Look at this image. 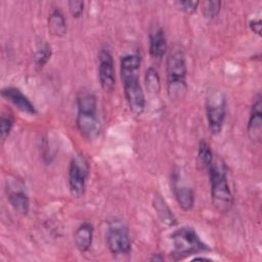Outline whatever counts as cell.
<instances>
[{"label":"cell","instance_id":"cell-14","mask_svg":"<svg viewBox=\"0 0 262 262\" xmlns=\"http://www.w3.org/2000/svg\"><path fill=\"white\" fill-rule=\"evenodd\" d=\"M93 225L89 222H84L76 229L74 233V244L79 252H87L92 245L93 241Z\"/></svg>","mask_w":262,"mask_h":262},{"label":"cell","instance_id":"cell-26","mask_svg":"<svg viewBox=\"0 0 262 262\" xmlns=\"http://www.w3.org/2000/svg\"><path fill=\"white\" fill-rule=\"evenodd\" d=\"M149 260H150V261H163V260H164V257H163L161 254L157 253V254H154V255L149 258Z\"/></svg>","mask_w":262,"mask_h":262},{"label":"cell","instance_id":"cell-15","mask_svg":"<svg viewBox=\"0 0 262 262\" xmlns=\"http://www.w3.org/2000/svg\"><path fill=\"white\" fill-rule=\"evenodd\" d=\"M167 52V40L162 28L149 33V54L152 58L161 59Z\"/></svg>","mask_w":262,"mask_h":262},{"label":"cell","instance_id":"cell-6","mask_svg":"<svg viewBox=\"0 0 262 262\" xmlns=\"http://www.w3.org/2000/svg\"><path fill=\"white\" fill-rule=\"evenodd\" d=\"M205 108L210 132L214 135L220 133L223 129L227 111L225 93L221 89H210L206 95Z\"/></svg>","mask_w":262,"mask_h":262},{"label":"cell","instance_id":"cell-1","mask_svg":"<svg viewBox=\"0 0 262 262\" xmlns=\"http://www.w3.org/2000/svg\"><path fill=\"white\" fill-rule=\"evenodd\" d=\"M140 63L141 57L136 53L122 56L120 62L121 80L125 98L130 111L135 116H140L145 107V96L138 77Z\"/></svg>","mask_w":262,"mask_h":262},{"label":"cell","instance_id":"cell-12","mask_svg":"<svg viewBox=\"0 0 262 262\" xmlns=\"http://www.w3.org/2000/svg\"><path fill=\"white\" fill-rule=\"evenodd\" d=\"M171 187L179 207L183 211L191 210L194 205V193L189 186L180 181V176L177 172H173Z\"/></svg>","mask_w":262,"mask_h":262},{"label":"cell","instance_id":"cell-17","mask_svg":"<svg viewBox=\"0 0 262 262\" xmlns=\"http://www.w3.org/2000/svg\"><path fill=\"white\" fill-rule=\"evenodd\" d=\"M48 32L54 37H62L67 34V23L59 9H54L48 17Z\"/></svg>","mask_w":262,"mask_h":262},{"label":"cell","instance_id":"cell-9","mask_svg":"<svg viewBox=\"0 0 262 262\" xmlns=\"http://www.w3.org/2000/svg\"><path fill=\"white\" fill-rule=\"evenodd\" d=\"M5 193L13 210L20 216H27L30 211V199L25 183L14 176H7Z\"/></svg>","mask_w":262,"mask_h":262},{"label":"cell","instance_id":"cell-7","mask_svg":"<svg viewBox=\"0 0 262 262\" xmlns=\"http://www.w3.org/2000/svg\"><path fill=\"white\" fill-rule=\"evenodd\" d=\"M89 175V164L87 159L79 154L70 162L69 166V189L74 198H80L84 194Z\"/></svg>","mask_w":262,"mask_h":262},{"label":"cell","instance_id":"cell-16","mask_svg":"<svg viewBox=\"0 0 262 262\" xmlns=\"http://www.w3.org/2000/svg\"><path fill=\"white\" fill-rule=\"evenodd\" d=\"M152 206L163 224H165L166 226H174L175 224H177V219L175 215L171 211L166 201L162 198V195L157 194L154 196Z\"/></svg>","mask_w":262,"mask_h":262},{"label":"cell","instance_id":"cell-3","mask_svg":"<svg viewBox=\"0 0 262 262\" xmlns=\"http://www.w3.org/2000/svg\"><path fill=\"white\" fill-rule=\"evenodd\" d=\"M207 171L210 178L212 205L218 212L227 213L233 205V196L223 161L220 158L214 157Z\"/></svg>","mask_w":262,"mask_h":262},{"label":"cell","instance_id":"cell-19","mask_svg":"<svg viewBox=\"0 0 262 262\" xmlns=\"http://www.w3.org/2000/svg\"><path fill=\"white\" fill-rule=\"evenodd\" d=\"M144 80H145L146 89L148 90L149 93L156 94V93L160 92L161 80H160V76H159L157 70H155L154 68H148L145 72Z\"/></svg>","mask_w":262,"mask_h":262},{"label":"cell","instance_id":"cell-13","mask_svg":"<svg viewBox=\"0 0 262 262\" xmlns=\"http://www.w3.org/2000/svg\"><path fill=\"white\" fill-rule=\"evenodd\" d=\"M1 95L4 99L12 103L18 111L30 116L37 115V110L34 103L18 89L15 87H4L1 90Z\"/></svg>","mask_w":262,"mask_h":262},{"label":"cell","instance_id":"cell-2","mask_svg":"<svg viewBox=\"0 0 262 262\" xmlns=\"http://www.w3.org/2000/svg\"><path fill=\"white\" fill-rule=\"evenodd\" d=\"M97 106V98L91 91L81 90L77 94L76 125L80 134L88 140L96 139L101 132Z\"/></svg>","mask_w":262,"mask_h":262},{"label":"cell","instance_id":"cell-18","mask_svg":"<svg viewBox=\"0 0 262 262\" xmlns=\"http://www.w3.org/2000/svg\"><path fill=\"white\" fill-rule=\"evenodd\" d=\"M51 55H52L51 46L45 42L41 43L37 47V50H36L35 56H34V62H35L36 69L38 71L42 70L45 67V64L49 61Z\"/></svg>","mask_w":262,"mask_h":262},{"label":"cell","instance_id":"cell-20","mask_svg":"<svg viewBox=\"0 0 262 262\" xmlns=\"http://www.w3.org/2000/svg\"><path fill=\"white\" fill-rule=\"evenodd\" d=\"M198 158L200 163L207 169L209 165L212 163L214 159V154L209 145V143L205 140H201L198 147Z\"/></svg>","mask_w":262,"mask_h":262},{"label":"cell","instance_id":"cell-8","mask_svg":"<svg viewBox=\"0 0 262 262\" xmlns=\"http://www.w3.org/2000/svg\"><path fill=\"white\" fill-rule=\"evenodd\" d=\"M106 245L113 255H128L131 252V239L127 226L121 220H113L108 223Z\"/></svg>","mask_w":262,"mask_h":262},{"label":"cell","instance_id":"cell-24","mask_svg":"<svg viewBox=\"0 0 262 262\" xmlns=\"http://www.w3.org/2000/svg\"><path fill=\"white\" fill-rule=\"evenodd\" d=\"M69 10L70 13L72 14L73 17L79 18L82 16L83 11H84V2L83 1H77V0H72L68 2Z\"/></svg>","mask_w":262,"mask_h":262},{"label":"cell","instance_id":"cell-27","mask_svg":"<svg viewBox=\"0 0 262 262\" xmlns=\"http://www.w3.org/2000/svg\"><path fill=\"white\" fill-rule=\"evenodd\" d=\"M193 260H196V261H199V260H202V261H211V259H209V258H207V257H195Z\"/></svg>","mask_w":262,"mask_h":262},{"label":"cell","instance_id":"cell-22","mask_svg":"<svg viewBox=\"0 0 262 262\" xmlns=\"http://www.w3.org/2000/svg\"><path fill=\"white\" fill-rule=\"evenodd\" d=\"M221 1H207L204 3V15L213 19L217 17L221 11Z\"/></svg>","mask_w":262,"mask_h":262},{"label":"cell","instance_id":"cell-11","mask_svg":"<svg viewBox=\"0 0 262 262\" xmlns=\"http://www.w3.org/2000/svg\"><path fill=\"white\" fill-rule=\"evenodd\" d=\"M247 133L254 143H259L262 139V96L260 93L255 96L251 106Z\"/></svg>","mask_w":262,"mask_h":262},{"label":"cell","instance_id":"cell-5","mask_svg":"<svg viewBox=\"0 0 262 262\" xmlns=\"http://www.w3.org/2000/svg\"><path fill=\"white\" fill-rule=\"evenodd\" d=\"M172 255L176 259H183L189 255L199 254L210 251V248L205 244L196 231L190 226H182L171 233Z\"/></svg>","mask_w":262,"mask_h":262},{"label":"cell","instance_id":"cell-25","mask_svg":"<svg viewBox=\"0 0 262 262\" xmlns=\"http://www.w3.org/2000/svg\"><path fill=\"white\" fill-rule=\"evenodd\" d=\"M249 28L253 33L257 34L258 36H261V19L260 18L250 19Z\"/></svg>","mask_w":262,"mask_h":262},{"label":"cell","instance_id":"cell-10","mask_svg":"<svg viewBox=\"0 0 262 262\" xmlns=\"http://www.w3.org/2000/svg\"><path fill=\"white\" fill-rule=\"evenodd\" d=\"M98 78L103 91L112 92L115 88L114 58L110 49L103 47L98 54Z\"/></svg>","mask_w":262,"mask_h":262},{"label":"cell","instance_id":"cell-23","mask_svg":"<svg viewBox=\"0 0 262 262\" xmlns=\"http://www.w3.org/2000/svg\"><path fill=\"white\" fill-rule=\"evenodd\" d=\"M174 4L176 5V7L183 11L186 14H192L196 11L198 6H199V2L198 1H188V0H180V1H175Z\"/></svg>","mask_w":262,"mask_h":262},{"label":"cell","instance_id":"cell-21","mask_svg":"<svg viewBox=\"0 0 262 262\" xmlns=\"http://www.w3.org/2000/svg\"><path fill=\"white\" fill-rule=\"evenodd\" d=\"M14 119L13 116L10 113H3L0 118V137L2 142L6 140V138L9 136L12 127H13Z\"/></svg>","mask_w":262,"mask_h":262},{"label":"cell","instance_id":"cell-4","mask_svg":"<svg viewBox=\"0 0 262 262\" xmlns=\"http://www.w3.org/2000/svg\"><path fill=\"white\" fill-rule=\"evenodd\" d=\"M167 92L172 100H179L186 95V61L183 51L180 48H173L169 52L166 60Z\"/></svg>","mask_w":262,"mask_h":262}]
</instances>
